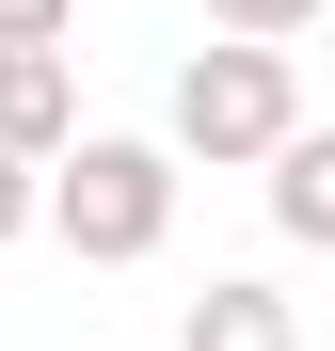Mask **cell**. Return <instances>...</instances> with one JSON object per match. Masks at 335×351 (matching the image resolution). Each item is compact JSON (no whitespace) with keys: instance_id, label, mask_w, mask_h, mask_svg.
Wrapping results in <instances>:
<instances>
[{"instance_id":"1","label":"cell","mask_w":335,"mask_h":351,"mask_svg":"<svg viewBox=\"0 0 335 351\" xmlns=\"http://www.w3.org/2000/svg\"><path fill=\"white\" fill-rule=\"evenodd\" d=\"M48 223H64V256L128 271L176 240V144H128V128H80L64 160H48Z\"/></svg>"},{"instance_id":"2","label":"cell","mask_w":335,"mask_h":351,"mask_svg":"<svg viewBox=\"0 0 335 351\" xmlns=\"http://www.w3.org/2000/svg\"><path fill=\"white\" fill-rule=\"evenodd\" d=\"M303 128V80H288V48H271V32H223V48H192V64H176V160H271V144H288Z\"/></svg>"},{"instance_id":"3","label":"cell","mask_w":335,"mask_h":351,"mask_svg":"<svg viewBox=\"0 0 335 351\" xmlns=\"http://www.w3.org/2000/svg\"><path fill=\"white\" fill-rule=\"evenodd\" d=\"M0 144L16 160H64L80 144V64L64 48H0Z\"/></svg>"},{"instance_id":"4","label":"cell","mask_w":335,"mask_h":351,"mask_svg":"<svg viewBox=\"0 0 335 351\" xmlns=\"http://www.w3.org/2000/svg\"><path fill=\"white\" fill-rule=\"evenodd\" d=\"M176 351H303V319H288V287L208 271V287H192V319H176Z\"/></svg>"},{"instance_id":"5","label":"cell","mask_w":335,"mask_h":351,"mask_svg":"<svg viewBox=\"0 0 335 351\" xmlns=\"http://www.w3.org/2000/svg\"><path fill=\"white\" fill-rule=\"evenodd\" d=\"M271 223L335 256V128H288V144H271Z\"/></svg>"},{"instance_id":"6","label":"cell","mask_w":335,"mask_h":351,"mask_svg":"<svg viewBox=\"0 0 335 351\" xmlns=\"http://www.w3.org/2000/svg\"><path fill=\"white\" fill-rule=\"evenodd\" d=\"M303 16H335V0H208V32H271V48H288Z\"/></svg>"},{"instance_id":"7","label":"cell","mask_w":335,"mask_h":351,"mask_svg":"<svg viewBox=\"0 0 335 351\" xmlns=\"http://www.w3.org/2000/svg\"><path fill=\"white\" fill-rule=\"evenodd\" d=\"M32 223H48V160H16V144H0V240H32Z\"/></svg>"},{"instance_id":"8","label":"cell","mask_w":335,"mask_h":351,"mask_svg":"<svg viewBox=\"0 0 335 351\" xmlns=\"http://www.w3.org/2000/svg\"><path fill=\"white\" fill-rule=\"evenodd\" d=\"M80 32V0H0V48H64Z\"/></svg>"}]
</instances>
